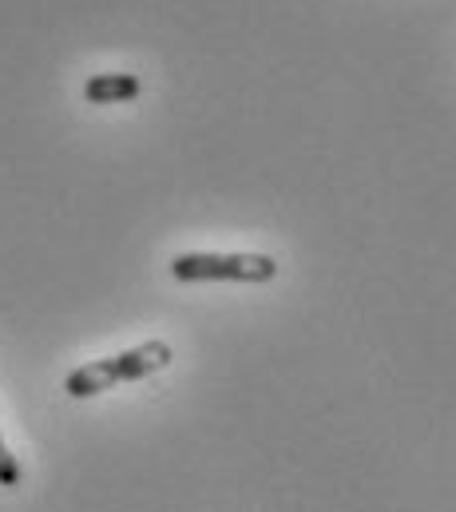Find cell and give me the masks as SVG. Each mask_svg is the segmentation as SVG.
Masks as SVG:
<instances>
[{
	"label": "cell",
	"instance_id": "cell-2",
	"mask_svg": "<svg viewBox=\"0 0 456 512\" xmlns=\"http://www.w3.org/2000/svg\"><path fill=\"white\" fill-rule=\"evenodd\" d=\"M171 274L179 282H270L278 274V262L270 255H211V251H191V255L171 258Z\"/></svg>",
	"mask_w": 456,
	"mask_h": 512
},
{
	"label": "cell",
	"instance_id": "cell-3",
	"mask_svg": "<svg viewBox=\"0 0 456 512\" xmlns=\"http://www.w3.org/2000/svg\"><path fill=\"white\" fill-rule=\"evenodd\" d=\"M143 92V84H139V76H131V72H96V76H88V84H84V100L88 104H127V100H135Z\"/></svg>",
	"mask_w": 456,
	"mask_h": 512
},
{
	"label": "cell",
	"instance_id": "cell-4",
	"mask_svg": "<svg viewBox=\"0 0 456 512\" xmlns=\"http://www.w3.org/2000/svg\"><path fill=\"white\" fill-rule=\"evenodd\" d=\"M20 477H24V473H20V461L8 453V445H4V437H0V485H4V489H16Z\"/></svg>",
	"mask_w": 456,
	"mask_h": 512
},
{
	"label": "cell",
	"instance_id": "cell-1",
	"mask_svg": "<svg viewBox=\"0 0 456 512\" xmlns=\"http://www.w3.org/2000/svg\"><path fill=\"white\" fill-rule=\"evenodd\" d=\"M171 358H175L171 346L151 338V342L131 346V350L115 354V358H100V362H88V366L72 370L64 389H68V397H96L104 389H115V385L123 382H139V378H151V374L167 370Z\"/></svg>",
	"mask_w": 456,
	"mask_h": 512
}]
</instances>
